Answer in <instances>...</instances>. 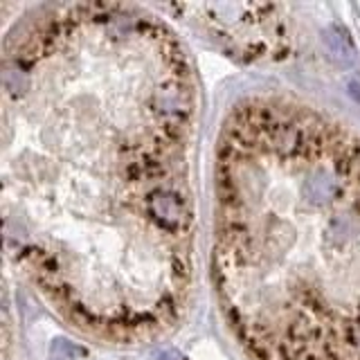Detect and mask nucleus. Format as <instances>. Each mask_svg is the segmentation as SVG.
<instances>
[{"label": "nucleus", "mask_w": 360, "mask_h": 360, "mask_svg": "<svg viewBox=\"0 0 360 360\" xmlns=\"http://www.w3.org/2000/svg\"><path fill=\"white\" fill-rule=\"evenodd\" d=\"M198 86L180 36L136 5H47L5 39L7 252L79 334L156 340L194 279Z\"/></svg>", "instance_id": "f257e3e1"}, {"label": "nucleus", "mask_w": 360, "mask_h": 360, "mask_svg": "<svg viewBox=\"0 0 360 360\" xmlns=\"http://www.w3.org/2000/svg\"><path fill=\"white\" fill-rule=\"evenodd\" d=\"M230 56L248 61L284 59L293 47L288 9L281 5H167Z\"/></svg>", "instance_id": "7ed1b4c3"}, {"label": "nucleus", "mask_w": 360, "mask_h": 360, "mask_svg": "<svg viewBox=\"0 0 360 360\" xmlns=\"http://www.w3.org/2000/svg\"><path fill=\"white\" fill-rule=\"evenodd\" d=\"M212 284L252 360H360V138L306 104L250 97L214 165Z\"/></svg>", "instance_id": "f03ea898"}]
</instances>
